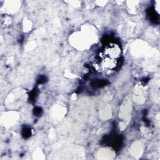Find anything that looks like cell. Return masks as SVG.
<instances>
[{"label":"cell","mask_w":160,"mask_h":160,"mask_svg":"<svg viewBox=\"0 0 160 160\" xmlns=\"http://www.w3.org/2000/svg\"><path fill=\"white\" fill-rule=\"evenodd\" d=\"M121 51L118 44L109 43L99 55L98 66L102 71H111L118 66Z\"/></svg>","instance_id":"cell-1"}]
</instances>
